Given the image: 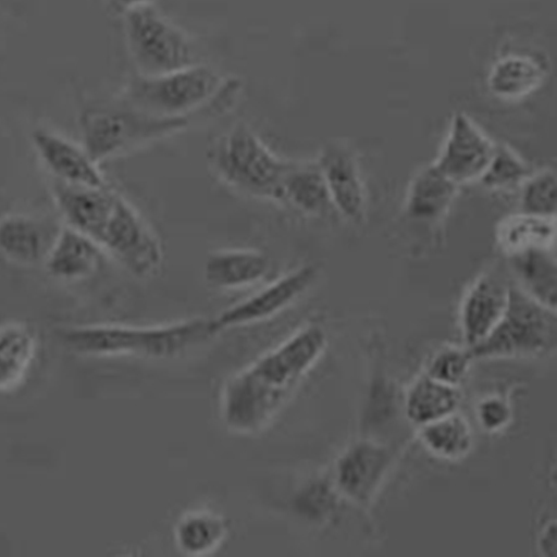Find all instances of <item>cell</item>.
<instances>
[{"mask_svg":"<svg viewBox=\"0 0 557 557\" xmlns=\"http://www.w3.org/2000/svg\"><path fill=\"white\" fill-rule=\"evenodd\" d=\"M326 347V333L319 326H308L230 379L221 398L224 424L244 435L268 426Z\"/></svg>","mask_w":557,"mask_h":557,"instance_id":"obj_1","label":"cell"},{"mask_svg":"<svg viewBox=\"0 0 557 557\" xmlns=\"http://www.w3.org/2000/svg\"><path fill=\"white\" fill-rule=\"evenodd\" d=\"M213 336L210 319L200 318L153 327L90 324L64 329L59 334L64 347L79 356L150 359L176 357Z\"/></svg>","mask_w":557,"mask_h":557,"instance_id":"obj_2","label":"cell"},{"mask_svg":"<svg viewBox=\"0 0 557 557\" xmlns=\"http://www.w3.org/2000/svg\"><path fill=\"white\" fill-rule=\"evenodd\" d=\"M188 117H162L127 102L87 110L81 119L82 146L98 164L180 132Z\"/></svg>","mask_w":557,"mask_h":557,"instance_id":"obj_3","label":"cell"},{"mask_svg":"<svg viewBox=\"0 0 557 557\" xmlns=\"http://www.w3.org/2000/svg\"><path fill=\"white\" fill-rule=\"evenodd\" d=\"M211 162L219 175L246 195L281 200L282 184L290 161L276 157L248 126L240 124L223 135Z\"/></svg>","mask_w":557,"mask_h":557,"instance_id":"obj_4","label":"cell"},{"mask_svg":"<svg viewBox=\"0 0 557 557\" xmlns=\"http://www.w3.org/2000/svg\"><path fill=\"white\" fill-rule=\"evenodd\" d=\"M222 78L212 69L195 64L159 76H141L129 86L127 103L152 115L187 117L214 101Z\"/></svg>","mask_w":557,"mask_h":557,"instance_id":"obj_5","label":"cell"},{"mask_svg":"<svg viewBox=\"0 0 557 557\" xmlns=\"http://www.w3.org/2000/svg\"><path fill=\"white\" fill-rule=\"evenodd\" d=\"M555 312L512 286L508 307L498 326L483 343L471 348V352L479 358L544 355L556 345Z\"/></svg>","mask_w":557,"mask_h":557,"instance_id":"obj_6","label":"cell"},{"mask_svg":"<svg viewBox=\"0 0 557 557\" xmlns=\"http://www.w3.org/2000/svg\"><path fill=\"white\" fill-rule=\"evenodd\" d=\"M125 33L129 52L144 76H159L197 64L187 34L151 5L126 12Z\"/></svg>","mask_w":557,"mask_h":557,"instance_id":"obj_7","label":"cell"},{"mask_svg":"<svg viewBox=\"0 0 557 557\" xmlns=\"http://www.w3.org/2000/svg\"><path fill=\"white\" fill-rule=\"evenodd\" d=\"M99 245L137 276H151L162 264L159 238L143 215L120 195Z\"/></svg>","mask_w":557,"mask_h":557,"instance_id":"obj_8","label":"cell"},{"mask_svg":"<svg viewBox=\"0 0 557 557\" xmlns=\"http://www.w3.org/2000/svg\"><path fill=\"white\" fill-rule=\"evenodd\" d=\"M317 277L318 268L312 264L299 267L278 277L248 299L210 319L213 335L263 321L284 311L311 288Z\"/></svg>","mask_w":557,"mask_h":557,"instance_id":"obj_9","label":"cell"},{"mask_svg":"<svg viewBox=\"0 0 557 557\" xmlns=\"http://www.w3.org/2000/svg\"><path fill=\"white\" fill-rule=\"evenodd\" d=\"M495 147L496 144L468 114L456 113L433 164L460 188L481 181Z\"/></svg>","mask_w":557,"mask_h":557,"instance_id":"obj_10","label":"cell"},{"mask_svg":"<svg viewBox=\"0 0 557 557\" xmlns=\"http://www.w3.org/2000/svg\"><path fill=\"white\" fill-rule=\"evenodd\" d=\"M32 141L38 158L55 181L78 187L110 188L100 164L83 146L46 128L34 131Z\"/></svg>","mask_w":557,"mask_h":557,"instance_id":"obj_11","label":"cell"},{"mask_svg":"<svg viewBox=\"0 0 557 557\" xmlns=\"http://www.w3.org/2000/svg\"><path fill=\"white\" fill-rule=\"evenodd\" d=\"M510 287L503 276L487 272L476 277L463 295L460 329L471 348L483 343L498 326L508 307Z\"/></svg>","mask_w":557,"mask_h":557,"instance_id":"obj_12","label":"cell"},{"mask_svg":"<svg viewBox=\"0 0 557 557\" xmlns=\"http://www.w3.org/2000/svg\"><path fill=\"white\" fill-rule=\"evenodd\" d=\"M318 163L335 210L351 222H360L367 210V190L354 151L343 144H331Z\"/></svg>","mask_w":557,"mask_h":557,"instance_id":"obj_13","label":"cell"},{"mask_svg":"<svg viewBox=\"0 0 557 557\" xmlns=\"http://www.w3.org/2000/svg\"><path fill=\"white\" fill-rule=\"evenodd\" d=\"M62 227L51 218L9 214L0 219V255L20 265L44 263Z\"/></svg>","mask_w":557,"mask_h":557,"instance_id":"obj_14","label":"cell"},{"mask_svg":"<svg viewBox=\"0 0 557 557\" xmlns=\"http://www.w3.org/2000/svg\"><path fill=\"white\" fill-rule=\"evenodd\" d=\"M392 463V455L383 445L360 442L351 446L337 463L338 490L357 503L373 498Z\"/></svg>","mask_w":557,"mask_h":557,"instance_id":"obj_15","label":"cell"},{"mask_svg":"<svg viewBox=\"0 0 557 557\" xmlns=\"http://www.w3.org/2000/svg\"><path fill=\"white\" fill-rule=\"evenodd\" d=\"M117 196L111 187L91 188L59 181L54 183V198L65 225L82 232L98 244Z\"/></svg>","mask_w":557,"mask_h":557,"instance_id":"obj_16","label":"cell"},{"mask_svg":"<svg viewBox=\"0 0 557 557\" xmlns=\"http://www.w3.org/2000/svg\"><path fill=\"white\" fill-rule=\"evenodd\" d=\"M459 187L433 163L418 171L409 183L404 210L414 221L436 222L449 212Z\"/></svg>","mask_w":557,"mask_h":557,"instance_id":"obj_17","label":"cell"},{"mask_svg":"<svg viewBox=\"0 0 557 557\" xmlns=\"http://www.w3.org/2000/svg\"><path fill=\"white\" fill-rule=\"evenodd\" d=\"M102 248L82 232L64 225L44 265L62 282H79L97 271Z\"/></svg>","mask_w":557,"mask_h":557,"instance_id":"obj_18","label":"cell"},{"mask_svg":"<svg viewBox=\"0 0 557 557\" xmlns=\"http://www.w3.org/2000/svg\"><path fill=\"white\" fill-rule=\"evenodd\" d=\"M270 265L269 257L261 251L222 250L208 256L205 276L214 288L240 289L261 282Z\"/></svg>","mask_w":557,"mask_h":557,"instance_id":"obj_19","label":"cell"},{"mask_svg":"<svg viewBox=\"0 0 557 557\" xmlns=\"http://www.w3.org/2000/svg\"><path fill=\"white\" fill-rule=\"evenodd\" d=\"M278 201L311 216L327 215L335 210L318 161L289 163Z\"/></svg>","mask_w":557,"mask_h":557,"instance_id":"obj_20","label":"cell"},{"mask_svg":"<svg viewBox=\"0 0 557 557\" xmlns=\"http://www.w3.org/2000/svg\"><path fill=\"white\" fill-rule=\"evenodd\" d=\"M507 258L517 281V287L540 305L556 311L555 248L531 249Z\"/></svg>","mask_w":557,"mask_h":557,"instance_id":"obj_21","label":"cell"},{"mask_svg":"<svg viewBox=\"0 0 557 557\" xmlns=\"http://www.w3.org/2000/svg\"><path fill=\"white\" fill-rule=\"evenodd\" d=\"M544 64L530 55L512 54L500 59L491 70L487 83L492 95L505 101L528 97L544 81Z\"/></svg>","mask_w":557,"mask_h":557,"instance_id":"obj_22","label":"cell"},{"mask_svg":"<svg viewBox=\"0 0 557 557\" xmlns=\"http://www.w3.org/2000/svg\"><path fill=\"white\" fill-rule=\"evenodd\" d=\"M556 219L523 212L504 218L496 228V242L502 251L513 256L537 248H555Z\"/></svg>","mask_w":557,"mask_h":557,"instance_id":"obj_23","label":"cell"},{"mask_svg":"<svg viewBox=\"0 0 557 557\" xmlns=\"http://www.w3.org/2000/svg\"><path fill=\"white\" fill-rule=\"evenodd\" d=\"M37 342L26 324L12 322L0 327V392L17 387L35 359Z\"/></svg>","mask_w":557,"mask_h":557,"instance_id":"obj_24","label":"cell"},{"mask_svg":"<svg viewBox=\"0 0 557 557\" xmlns=\"http://www.w3.org/2000/svg\"><path fill=\"white\" fill-rule=\"evenodd\" d=\"M459 404L456 387L425 375L411 385L406 398V413L411 423L423 428L456 412Z\"/></svg>","mask_w":557,"mask_h":557,"instance_id":"obj_25","label":"cell"},{"mask_svg":"<svg viewBox=\"0 0 557 557\" xmlns=\"http://www.w3.org/2000/svg\"><path fill=\"white\" fill-rule=\"evenodd\" d=\"M421 440L433 455L448 460L466 457L473 447V432L467 418L454 412L422 428Z\"/></svg>","mask_w":557,"mask_h":557,"instance_id":"obj_26","label":"cell"},{"mask_svg":"<svg viewBox=\"0 0 557 557\" xmlns=\"http://www.w3.org/2000/svg\"><path fill=\"white\" fill-rule=\"evenodd\" d=\"M227 525L221 517L211 512H194L182 518L175 529L180 549L189 555H206L221 545Z\"/></svg>","mask_w":557,"mask_h":557,"instance_id":"obj_27","label":"cell"},{"mask_svg":"<svg viewBox=\"0 0 557 557\" xmlns=\"http://www.w3.org/2000/svg\"><path fill=\"white\" fill-rule=\"evenodd\" d=\"M531 173L529 163L515 149L496 144L493 158L480 182L491 191H509L519 189Z\"/></svg>","mask_w":557,"mask_h":557,"instance_id":"obj_28","label":"cell"},{"mask_svg":"<svg viewBox=\"0 0 557 557\" xmlns=\"http://www.w3.org/2000/svg\"><path fill=\"white\" fill-rule=\"evenodd\" d=\"M520 212L556 219L557 177L554 169L532 172L521 184Z\"/></svg>","mask_w":557,"mask_h":557,"instance_id":"obj_29","label":"cell"},{"mask_svg":"<svg viewBox=\"0 0 557 557\" xmlns=\"http://www.w3.org/2000/svg\"><path fill=\"white\" fill-rule=\"evenodd\" d=\"M472 358L471 350L445 348L432 359L428 375L437 382L457 387L469 375Z\"/></svg>","mask_w":557,"mask_h":557,"instance_id":"obj_30","label":"cell"},{"mask_svg":"<svg viewBox=\"0 0 557 557\" xmlns=\"http://www.w3.org/2000/svg\"><path fill=\"white\" fill-rule=\"evenodd\" d=\"M337 504L335 491L329 483L314 482L296 500L299 513L309 520H321L333 513Z\"/></svg>","mask_w":557,"mask_h":557,"instance_id":"obj_31","label":"cell"},{"mask_svg":"<svg viewBox=\"0 0 557 557\" xmlns=\"http://www.w3.org/2000/svg\"><path fill=\"white\" fill-rule=\"evenodd\" d=\"M478 417L484 430L499 432L512 420V410L508 403L499 397H490L481 401L478 407Z\"/></svg>","mask_w":557,"mask_h":557,"instance_id":"obj_32","label":"cell"},{"mask_svg":"<svg viewBox=\"0 0 557 557\" xmlns=\"http://www.w3.org/2000/svg\"><path fill=\"white\" fill-rule=\"evenodd\" d=\"M541 545L543 547V552L548 555H553L556 553V528L550 524L543 533Z\"/></svg>","mask_w":557,"mask_h":557,"instance_id":"obj_33","label":"cell"},{"mask_svg":"<svg viewBox=\"0 0 557 557\" xmlns=\"http://www.w3.org/2000/svg\"><path fill=\"white\" fill-rule=\"evenodd\" d=\"M116 4L125 10V12L136 9L151 5L153 0H115Z\"/></svg>","mask_w":557,"mask_h":557,"instance_id":"obj_34","label":"cell"}]
</instances>
